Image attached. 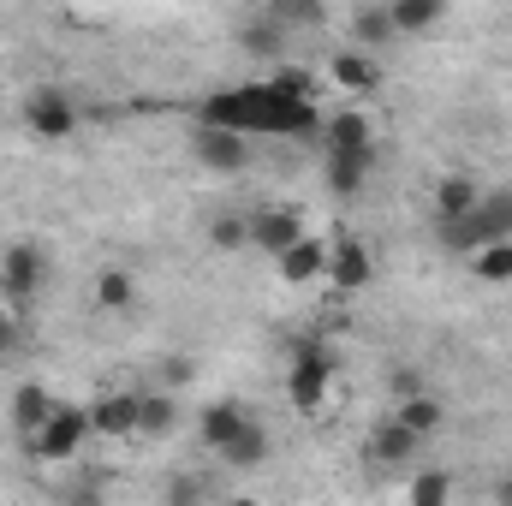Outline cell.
Here are the masks:
<instances>
[{
    "label": "cell",
    "instance_id": "1",
    "mask_svg": "<svg viewBox=\"0 0 512 506\" xmlns=\"http://www.w3.org/2000/svg\"><path fill=\"white\" fill-rule=\"evenodd\" d=\"M441 245L447 251H489V245H512V185H495V191H483V203L465 215V221H453V227H441Z\"/></svg>",
    "mask_w": 512,
    "mask_h": 506
},
{
    "label": "cell",
    "instance_id": "2",
    "mask_svg": "<svg viewBox=\"0 0 512 506\" xmlns=\"http://www.w3.org/2000/svg\"><path fill=\"white\" fill-rule=\"evenodd\" d=\"M90 441V405H54V417L30 435V453L42 459V465H72L78 459V447Z\"/></svg>",
    "mask_w": 512,
    "mask_h": 506
},
{
    "label": "cell",
    "instance_id": "3",
    "mask_svg": "<svg viewBox=\"0 0 512 506\" xmlns=\"http://www.w3.org/2000/svg\"><path fill=\"white\" fill-rule=\"evenodd\" d=\"M328 387H334V352L316 346V340H304V346L292 352V370H286V393H292V405H298V411H322Z\"/></svg>",
    "mask_w": 512,
    "mask_h": 506
},
{
    "label": "cell",
    "instance_id": "4",
    "mask_svg": "<svg viewBox=\"0 0 512 506\" xmlns=\"http://www.w3.org/2000/svg\"><path fill=\"white\" fill-rule=\"evenodd\" d=\"M24 126L36 131L42 143H66V137L78 131V108H72L66 90L42 84V90H30V102H24Z\"/></svg>",
    "mask_w": 512,
    "mask_h": 506
},
{
    "label": "cell",
    "instance_id": "5",
    "mask_svg": "<svg viewBox=\"0 0 512 506\" xmlns=\"http://www.w3.org/2000/svg\"><path fill=\"white\" fill-rule=\"evenodd\" d=\"M42 280H48V256H42V245H30V239H18V245H6V256H0V292L6 298H36L42 292Z\"/></svg>",
    "mask_w": 512,
    "mask_h": 506
},
{
    "label": "cell",
    "instance_id": "6",
    "mask_svg": "<svg viewBox=\"0 0 512 506\" xmlns=\"http://www.w3.org/2000/svg\"><path fill=\"white\" fill-rule=\"evenodd\" d=\"M370 274H376L370 245H364L358 233H334V245H328V286H334V292H364Z\"/></svg>",
    "mask_w": 512,
    "mask_h": 506
},
{
    "label": "cell",
    "instance_id": "7",
    "mask_svg": "<svg viewBox=\"0 0 512 506\" xmlns=\"http://www.w3.org/2000/svg\"><path fill=\"white\" fill-rule=\"evenodd\" d=\"M251 221V245L268 256H286L298 239H304V215L298 209H280V203H268V209H256V215H245Z\"/></svg>",
    "mask_w": 512,
    "mask_h": 506
},
{
    "label": "cell",
    "instance_id": "8",
    "mask_svg": "<svg viewBox=\"0 0 512 506\" xmlns=\"http://www.w3.org/2000/svg\"><path fill=\"white\" fill-rule=\"evenodd\" d=\"M245 429H251V411H245L239 399H215V405H203V423H197V435H203V447H209V453L233 447Z\"/></svg>",
    "mask_w": 512,
    "mask_h": 506
},
{
    "label": "cell",
    "instance_id": "9",
    "mask_svg": "<svg viewBox=\"0 0 512 506\" xmlns=\"http://www.w3.org/2000/svg\"><path fill=\"white\" fill-rule=\"evenodd\" d=\"M137 399H143V393H131V387L102 393V399L90 405V435H114V441L137 435Z\"/></svg>",
    "mask_w": 512,
    "mask_h": 506
},
{
    "label": "cell",
    "instance_id": "10",
    "mask_svg": "<svg viewBox=\"0 0 512 506\" xmlns=\"http://www.w3.org/2000/svg\"><path fill=\"white\" fill-rule=\"evenodd\" d=\"M274 268H280V280H286V286H316V280H328V245L304 233L286 256H274Z\"/></svg>",
    "mask_w": 512,
    "mask_h": 506
},
{
    "label": "cell",
    "instance_id": "11",
    "mask_svg": "<svg viewBox=\"0 0 512 506\" xmlns=\"http://www.w3.org/2000/svg\"><path fill=\"white\" fill-rule=\"evenodd\" d=\"M197 161L209 173H245L251 167V143L233 131H197Z\"/></svg>",
    "mask_w": 512,
    "mask_h": 506
},
{
    "label": "cell",
    "instance_id": "12",
    "mask_svg": "<svg viewBox=\"0 0 512 506\" xmlns=\"http://www.w3.org/2000/svg\"><path fill=\"white\" fill-rule=\"evenodd\" d=\"M328 78H334L346 96H370V90L382 84V66H376V54H364V48H340L334 66H328Z\"/></svg>",
    "mask_w": 512,
    "mask_h": 506
},
{
    "label": "cell",
    "instance_id": "13",
    "mask_svg": "<svg viewBox=\"0 0 512 506\" xmlns=\"http://www.w3.org/2000/svg\"><path fill=\"white\" fill-rule=\"evenodd\" d=\"M393 423H399L411 441H429L435 429H447V405H441L435 393H411V399L393 405Z\"/></svg>",
    "mask_w": 512,
    "mask_h": 506
},
{
    "label": "cell",
    "instance_id": "14",
    "mask_svg": "<svg viewBox=\"0 0 512 506\" xmlns=\"http://www.w3.org/2000/svg\"><path fill=\"white\" fill-rule=\"evenodd\" d=\"M54 405H60V399H54L42 381H18V393H12V429L30 441V435H36V429L54 417Z\"/></svg>",
    "mask_w": 512,
    "mask_h": 506
},
{
    "label": "cell",
    "instance_id": "15",
    "mask_svg": "<svg viewBox=\"0 0 512 506\" xmlns=\"http://www.w3.org/2000/svg\"><path fill=\"white\" fill-rule=\"evenodd\" d=\"M370 167H376V149H334V155H328V191L358 197L364 179H370Z\"/></svg>",
    "mask_w": 512,
    "mask_h": 506
},
{
    "label": "cell",
    "instance_id": "16",
    "mask_svg": "<svg viewBox=\"0 0 512 506\" xmlns=\"http://www.w3.org/2000/svg\"><path fill=\"white\" fill-rule=\"evenodd\" d=\"M477 203H483V191H477V179H465V173H447V179L435 185V221H441V227L465 221Z\"/></svg>",
    "mask_w": 512,
    "mask_h": 506
},
{
    "label": "cell",
    "instance_id": "17",
    "mask_svg": "<svg viewBox=\"0 0 512 506\" xmlns=\"http://www.w3.org/2000/svg\"><path fill=\"white\" fill-rule=\"evenodd\" d=\"M322 143H328V155L334 149H376V126H370V114L340 108L334 120H322Z\"/></svg>",
    "mask_w": 512,
    "mask_h": 506
},
{
    "label": "cell",
    "instance_id": "18",
    "mask_svg": "<svg viewBox=\"0 0 512 506\" xmlns=\"http://www.w3.org/2000/svg\"><path fill=\"white\" fill-rule=\"evenodd\" d=\"M411 453H417V441L393 423V417H382L376 429H370V459L382 465V471H399V465H411Z\"/></svg>",
    "mask_w": 512,
    "mask_h": 506
},
{
    "label": "cell",
    "instance_id": "19",
    "mask_svg": "<svg viewBox=\"0 0 512 506\" xmlns=\"http://www.w3.org/2000/svg\"><path fill=\"white\" fill-rule=\"evenodd\" d=\"M441 18H447V6H441V0H393V6H387L393 36H423V30H435Z\"/></svg>",
    "mask_w": 512,
    "mask_h": 506
},
{
    "label": "cell",
    "instance_id": "20",
    "mask_svg": "<svg viewBox=\"0 0 512 506\" xmlns=\"http://www.w3.org/2000/svg\"><path fill=\"white\" fill-rule=\"evenodd\" d=\"M215 459H221L227 471H256V465L268 459V435H262V423H251V429H245V435H239L233 447H221Z\"/></svg>",
    "mask_w": 512,
    "mask_h": 506
},
{
    "label": "cell",
    "instance_id": "21",
    "mask_svg": "<svg viewBox=\"0 0 512 506\" xmlns=\"http://www.w3.org/2000/svg\"><path fill=\"white\" fill-rule=\"evenodd\" d=\"M447 501H453V477H447L441 465L417 471V477H411V489H405V506H447Z\"/></svg>",
    "mask_w": 512,
    "mask_h": 506
},
{
    "label": "cell",
    "instance_id": "22",
    "mask_svg": "<svg viewBox=\"0 0 512 506\" xmlns=\"http://www.w3.org/2000/svg\"><path fill=\"white\" fill-rule=\"evenodd\" d=\"M173 423H179V411H173L167 393H143L137 399V435H167Z\"/></svg>",
    "mask_w": 512,
    "mask_h": 506
},
{
    "label": "cell",
    "instance_id": "23",
    "mask_svg": "<svg viewBox=\"0 0 512 506\" xmlns=\"http://www.w3.org/2000/svg\"><path fill=\"white\" fill-rule=\"evenodd\" d=\"M131 298H137V280H131L126 268H102L96 274V304L102 310H131Z\"/></svg>",
    "mask_w": 512,
    "mask_h": 506
},
{
    "label": "cell",
    "instance_id": "24",
    "mask_svg": "<svg viewBox=\"0 0 512 506\" xmlns=\"http://www.w3.org/2000/svg\"><path fill=\"white\" fill-rule=\"evenodd\" d=\"M352 36H358V48H364V54H370L376 42H387V36H393L387 6H358V12H352Z\"/></svg>",
    "mask_w": 512,
    "mask_h": 506
},
{
    "label": "cell",
    "instance_id": "25",
    "mask_svg": "<svg viewBox=\"0 0 512 506\" xmlns=\"http://www.w3.org/2000/svg\"><path fill=\"white\" fill-rule=\"evenodd\" d=\"M471 274L489 280V286H507L512 280V245H489V251L471 256Z\"/></svg>",
    "mask_w": 512,
    "mask_h": 506
},
{
    "label": "cell",
    "instance_id": "26",
    "mask_svg": "<svg viewBox=\"0 0 512 506\" xmlns=\"http://www.w3.org/2000/svg\"><path fill=\"white\" fill-rule=\"evenodd\" d=\"M209 245L215 251H245L251 245V221L245 215H215L209 221Z\"/></svg>",
    "mask_w": 512,
    "mask_h": 506
},
{
    "label": "cell",
    "instance_id": "27",
    "mask_svg": "<svg viewBox=\"0 0 512 506\" xmlns=\"http://www.w3.org/2000/svg\"><path fill=\"white\" fill-rule=\"evenodd\" d=\"M167 506H209V483L191 477V471H179V477L167 483Z\"/></svg>",
    "mask_w": 512,
    "mask_h": 506
},
{
    "label": "cell",
    "instance_id": "28",
    "mask_svg": "<svg viewBox=\"0 0 512 506\" xmlns=\"http://www.w3.org/2000/svg\"><path fill=\"white\" fill-rule=\"evenodd\" d=\"M191 376H197V364H191V358H167V364H161V387H185Z\"/></svg>",
    "mask_w": 512,
    "mask_h": 506
},
{
    "label": "cell",
    "instance_id": "29",
    "mask_svg": "<svg viewBox=\"0 0 512 506\" xmlns=\"http://www.w3.org/2000/svg\"><path fill=\"white\" fill-rule=\"evenodd\" d=\"M411 393H423V376L417 370H393V399H411Z\"/></svg>",
    "mask_w": 512,
    "mask_h": 506
},
{
    "label": "cell",
    "instance_id": "30",
    "mask_svg": "<svg viewBox=\"0 0 512 506\" xmlns=\"http://www.w3.org/2000/svg\"><path fill=\"white\" fill-rule=\"evenodd\" d=\"M12 352H18V322H12V316L0 310V364H6Z\"/></svg>",
    "mask_w": 512,
    "mask_h": 506
},
{
    "label": "cell",
    "instance_id": "31",
    "mask_svg": "<svg viewBox=\"0 0 512 506\" xmlns=\"http://www.w3.org/2000/svg\"><path fill=\"white\" fill-rule=\"evenodd\" d=\"M495 506H512V471L501 477V483H495Z\"/></svg>",
    "mask_w": 512,
    "mask_h": 506
},
{
    "label": "cell",
    "instance_id": "32",
    "mask_svg": "<svg viewBox=\"0 0 512 506\" xmlns=\"http://www.w3.org/2000/svg\"><path fill=\"white\" fill-rule=\"evenodd\" d=\"M227 506H256V501H251V495H239V501H227Z\"/></svg>",
    "mask_w": 512,
    "mask_h": 506
}]
</instances>
